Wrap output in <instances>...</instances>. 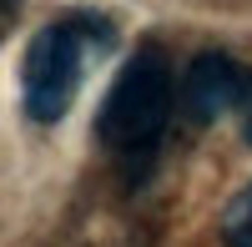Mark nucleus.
<instances>
[{
  "label": "nucleus",
  "instance_id": "obj_2",
  "mask_svg": "<svg viewBox=\"0 0 252 247\" xmlns=\"http://www.w3.org/2000/svg\"><path fill=\"white\" fill-rule=\"evenodd\" d=\"M86 20H56V26H40L26 46L20 61V106L35 126H51L71 111V101L81 91V35Z\"/></svg>",
  "mask_w": 252,
  "mask_h": 247
},
{
  "label": "nucleus",
  "instance_id": "obj_4",
  "mask_svg": "<svg viewBox=\"0 0 252 247\" xmlns=\"http://www.w3.org/2000/svg\"><path fill=\"white\" fill-rule=\"evenodd\" d=\"M222 247H252V182L222 212Z\"/></svg>",
  "mask_w": 252,
  "mask_h": 247
},
{
  "label": "nucleus",
  "instance_id": "obj_1",
  "mask_svg": "<svg viewBox=\"0 0 252 247\" xmlns=\"http://www.w3.org/2000/svg\"><path fill=\"white\" fill-rule=\"evenodd\" d=\"M177 101V76L161 46H141L126 66L116 71L106 101L96 111V136L106 141L116 156H152L161 141L166 121H172Z\"/></svg>",
  "mask_w": 252,
  "mask_h": 247
},
{
  "label": "nucleus",
  "instance_id": "obj_5",
  "mask_svg": "<svg viewBox=\"0 0 252 247\" xmlns=\"http://www.w3.org/2000/svg\"><path fill=\"white\" fill-rule=\"evenodd\" d=\"M20 5V0H0V31H5V20H10V10Z\"/></svg>",
  "mask_w": 252,
  "mask_h": 247
},
{
  "label": "nucleus",
  "instance_id": "obj_3",
  "mask_svg": "<svg viewBox=\"0 0 252 247\" xmlns=\"http://www.w3.org/2000/svg\"><path fill=\"white\" fill-rule=\"evenodd\" d=\"M177 101H182V116L192 126H207V121H217V116H227L232 106L247 101V71L222 51H202V56L187 61Z\"/></svg>",
  "mask_w": 252,
  "mask_h": 247
},
{
  "label": "nucleus",
  "instance_id": "obj_6",
  "mask_svg": "<svg viewBox=\"0 0 252 247\" xmlns=\"http://www.w3.org/2000/svg\"><path fill=\"white\" fill-rule=\"evenodd\" d=\"M247 91H252V81H247ZM242 106H247V141H252V96L242 101Z\"/></svg>",
  "mask_w": 252,
  "mask_h": 247
}]
</instances>
